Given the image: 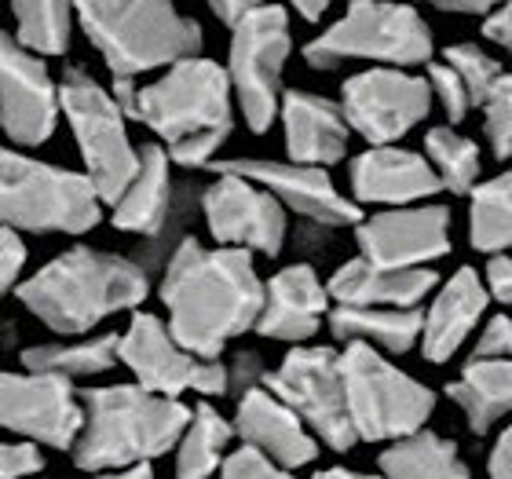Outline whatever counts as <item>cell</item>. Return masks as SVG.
<instances>
[{"instance_id":"obj_2","label":"cell","mask_w":512,"mask_h":479,"mask_svg":"<svg viewBox=\"0 0 512 479\" xmlns=\"http://www.w3.org/2000/svg\"><path fill=\"white\" fill-rule=\"evenodd\" d=\"M110 96L118 99L128 121L147 125L161 139L158 147L183 169H209L235 132V96L227 70L216 59L191 55L172 63L158 81H114Z\"/></svg>"},{"instance_id":"obj_24","label":"cell","mask_w":512,"mask_h":479,"mask_svg":"<svg viewBox=\"0 0 512 479\" xmlns=\"http://www.w3.org/2000/svg\"><path fill=\"white\" fill-rule=\"evenodd\" d=\"M436 282L432 267H381L355 256L333 271L326 293L344 308H421Z\"/></svg>"},{"instance_id":"obj_8","label":"cell","mask_w":512,"mask_h":479,"mask_svg":"<svg viewBox=\"0 0 512 479\" xmlns=\"http://www.w3.org/2000/svg\"><path fill=\"white\" fill-rule=\"evenodd\" d=\"M341 381L348 425L363 443H395L425 428V421L436 410L432 388L392 366L370 344H344Z\"/></svg>"},{"instance_id":"obj_38","label":"cell","mask_w":512,"mask_h":479,"mask_svg":"<svg viewBox=\"0 0 512 479\" xmlns=\"http://www.w3.org/2000/svg\"><path fill=\"white\" fill-rule=\"evenodd\" d=\"M220 479H293L286 469L271 465L267 458H260L256 450L242 447L235 454H227L224 465H220Z\"/></svg>"},{"instance_id":"obj_15","label":"cell","mask_w":512,"mask_h":479,"mask_svg":"<svg viewBox=\"0 0 512 479\" xmlns=\"http://www.w3.org/2000/svg\"><path fill=\"white\" fill-rule=\"evenodd\" d=\"M59 125V81L48 59L0 30V132L15 150L44 147Z\"/></svg>"},{"instance_id":"obj_40","label":"cell","mask_w":512,"mask_h":479,"mask_svg":"<svg viewBox=\"0 0 512 479\" xmlns=\"http://www.w3.org/2000/svg\"><path fill=\"white\" fill-rule=\"evenodd\" d=\"M512 348V326L505 315H491L480 326V337L472 344V359H509Z\"/></svg>"},{"instance_id":"obj_36","label":"cell","mask_w":512,"mask_h":479,"mask_svg":"<svg viewBox=\"0 0 512 479\" xmlns=\"http://www.w3.org/2000/svg\"><path fill=\"white\" fill-rule=\"evenodd\" d=\"M483 110V136L491 143V154L498 161H509L512 150V81L509 74L494 85V92L480 103Z\"/></svg>"},{"instance_id":"obj_6","label":"cell","mask_w":512,"mask_h":479,"mask_svg":"<svg viewBox=\"0 0 512 479\" xmlns=\"http://www.w3.org/2000/svg\"><path fill=\"white\" fill-rule=\"evenodd\" d=\"M311 70H337L344 63L414 70L436 55V33L414 4L399 0H348L337 22L304 44Z\"/></svg>"},{"instance_id":"obj_34","label":"cell","mask_w":512,"mask_h":479,"mask_svg":"<svg viewBox=\"0 0 512 479\" xmlns=\"http://www.w3.org/2000/svg\"><path fill=\"white\" fill-rule=\"evenodd\" d=\"M198 194H202V187H198L194 180L176 183V191H172V205H169V213H165L161 231L154 238H143V249L132 256L147 275L150 271H161L165 260L172 256V249L191 235V224L198 220Z\"/></svg>"},{"instance_id":"obj_39","label":"cell","mask_w":512,"mask_h":479,"mask_svg":"<svg viewBox=\"0 0 512 479\" xmlns=\"http://www.w3.org/2000/svg\"><path fill=\"white\" fill-rule=\"evenodd\" d=\"M41 469L44 458L33 443H0V479H26Z\"/></svg>"},{"instance_id":"obj_33","label":"cell","mask_w":512,"mask_h":479,"mask_svg":"<svg viewBox=\"0 0 512 479\" xmlns=\"http://www.w3.org/2000/svg\"><path fill=\"white\" fill-rule=\"evenodd\" d=\"M425 161L432 165L436 180L450 194H469L480 183V147L476 139L461 136L458 128L432 125L425 132Z\"/></svg>"},{"instance_id":"obj_4","label":"cell","mask_w":512,"mask_h":479,"mask_svg":"<svg viewBox=\"0 0 512 479\" xmlns=\"http://www.w3.org/2000/svg\"><path fill=\"white\" fill-rule=\"evenodd\" d=\"M191 406L154 395L139 384H99L81 392V432L74 465L85 472H114L150 465L180 439Z\"/></svg>"},{"instance_id":"obj_3","label":"cell","mask_w":512,"mask_h":479,"mask_svg":"<svg viewBox=\"0 0 512 479\" xmlns=\"http://www.w3.org/2000/svg\"><path fill=\"white\" fill-rule=\"evenodd\" d=\"M150 293V275L132 256L74 245L37 267L15 286V297L52 333L85 337L99 322L139 308Z\"/></svg>"},{"instance_id":"obj_5","label":"cell","mask_w":512,"mask_h":479,"mask_svg":"<svg viewBox=\"0 0 512 479\" xmlns=\"http://www.w3.org/2000/svg\"><path fill=\"white\" fill-rule=\"evenodd\" d=\"M74 22L114 81H136L202 55V26L172 0H74Z\"/></svg>"},{"instance_id":"obj_25","label":"cell","mask_w":512,"mask_h":479,"mask_svg":"<svg viewBox=\"0 0 512 479\" xmlns=\"http://www.w3.org/2000/svg\"><path fill=\"white\" fill-rule=\"evenodd\" d=\"M172 191H176V180H172L169 154L158 143L139 147L136 172H132L125 191L110 205V224L118 227V231H125V235L154 238L161 231V224H165V213H169L172 205Z\"/></svg>"},{"instance_id":"obj_12","label":"cell","mask_w":512,"mask_h":479,"mask_svg":"<svg viewBox=\"0 0 512 479\" xmlns=\"http://www.w3.org/2000/svg\"><path fill=\"white\" fill-rule=\"evenodd\" d=\"M337 107L352 136H363L366 147H388L425 125L432 114V92L421 74L399 66H366L341 85Z\"/></svg>"},{"instance_id":"obj_35","label":"cell","mask_w":512,"mask_h":479,"mask_svg":"<svg viewBox=\"0 0 512 479\" xmlns=\"http://www.w3.org/2000/svg\"><path fill=\"white\" fill-rule=\"evenodd\" d=\"M443 63L461 77V85H465V92H469V99H472V110L480 107L483 99L494 92V85L505 77V66L498 63L487 48H480V44H472V41L450 44L447 52H443Z\"/></svg>"},{"instance_id":"obj_28","label":"cell","mask_w":512,"mask_h":479,"mask_svg":"<svg viewBox=\"0 0 512 479\" xmlns=\"http://www.w3.org/2000/svg\"><path fill=\"white\" fill-rule=\"evenodd\" d=\"M22 370L63 377V381H88L118 366V333H99L85 341H59V344H33L19 355Z\"/></svg>"},{"instance_id":"obj_43","label":"cell","mask_w":512,"mask_h":479,"mask_svg":"<svg viewBox=\"0 0 512 479\" xmlns=\"http://www.w3.org/2000/svg\"><path fill=\"white\" fill-rule=\"evenodd\" d=\"M483 289H487V297L498 300V304H509L512 297V264L509 256L498 253V256H487V267H483Z\"/></svg>"},{"instance_id":"obj_19","label":"cell","mask_w":512,"mask_h":479,"mask_svg":"<svg viewBox=\"0 0 512 479\" xmlns=\"http://www.w3.org/2000/svg\"><path fill=\"white\" fill-rule=\"evenodd\" d=\"M348 187H352V205L359 209L363 205L399 209V205L432 202L443 191L425 154L406 150L399 143L366 147L363 154H355L348 165Z\"/></svg>"},{"instance_id":"obj_20","label":"cell","mask_w":512,"mask_h":479,"mask_svg":"<svg viewBox=\"0 0 512 479\" xmlns=\"http://www.w3.org/2000/svg\"><path fill=\"white\" fill-rule=\"evenodd\" d=\"M330 293L322 286L319 271L311 264H289L264 282L260 293V315L253 330L260 337L286 344H304L319 333L330 315Z\"/></svg>"},{"instance_id":"obj_44","label":"cell","mask_w":512,"mask_h":479,"mask_svg":"<svg viewBox=\"0 0 512 479\" xmlns=\"http://www.w3.org/2000/svg\"><path fill=\"white\" fill-rule=\"evenodd\" d=\"M483 41H491L498 44V48H509L512 44V8H509V0H502L498 8H491L487 15H483Z\"/></svg>"},{"instance_id":"obj_41","label":"cell","mask_w":512,"mask_h":479,"mask_svg":"<svg viewBox=\"0 0 512 479\" xmlns=\"http://www.w3.org/2000/svg\"><path fill=\"white\" fill-rule=\"evenodd\" d=\"M22 267H26V245H22V235L0 227V300L19 286Z\"/></svg>"},{"instance_id":"obj_16","label":"cell","mask_w":512,"mask_h":479,"mask_svg":"<svg viewBox=\"0 0 512 479\" xmlns=\"http://www.w3.org/2000/svg\"><path fill=\"white\" fill-rule=\"evenodd\" d=\"M0 428L33 447L70 450L81 432L77 388L48 373L0 370Z\"/></svg>"},{"instance_id":"obj_32","label":"cell","mask_w":512,"mask_h":479,"mask_svg":"<svg viewBox=\"0 0 512 479\" xmlns=\"http://www.w3.org/2000/svg\"><path fill=\"white\" fill-rule=\"evenodd\" d=\"M469 242L476 253L498 256L512 242V176L498 172L469 191Z\"/></svg>"},{"instance_id":"obj_9","label":"cell","mask_w":512,"mask_h":479,"mask_svg":"<svg viewBox=\"0 0 512 479\" xmlns=\"http://www.w3.org/2000/svg\"><path fill=\"white\" fill-rule=\"evenodd\" d=\"M59 118L70 125L74 143L85 161V180L103 205H114L132 180L139 150L128 136V118L85 66H66L59 77Z\"/></svg>"},{"instance_id":"obj_26","label":"cell","mask_w":512,"mask_h":479,"mask_svg":"<svg viewBox=\"0 0 512 479\" xmlns=\"http://www.w3.org/2000/svg\"><path fill=\"white\" fill-rule=\"evenodd\" d=\"M450 403L458 406L476 436H487L512 406L509 359H469L458 381L447 384Z\"/></svg>"},{"instance_id":"obj_30","label":"cell","mask_w":512,"mask_h":479,"mask_svg":"<svg viewBox=\"0 0 512 479\" xmlns=\"http://www.w3.org/2000/svg\"><path fill=\"white\" fill-rule=\"evenodd\" d=\"M235 428L213 403L191 406V417L176 439V479H209L220 472Z\"/></svg>"},{"instance_id":"obj_42","label":"cell","mask_w":512,"mask_h":479,"mask_svg":"<svg viewBox=\"0 0 512 479\" xmlns=\"http://www.w3.org/2000/svg\"><path fill=\"white\" fill-rule=\"evenodd\" d=\"M227 366V392H249V388H256V384H264L267 370H264V355L260 352H238L231 362H224Z\"/></svg>"},{"instance_id":"obj_1","label":"cell","mask_w":512,"mask_h":479,"mask_svg":"<svg viewBox=\"0 0 512 479\" xmlns=\"http://www.w3.org/2000/svg\"><path fill=\"white\" fill-rule=\"evenodd\" d=\"M264 282L246 249H209L183 238L161 267L158 297L169 311L165 330L198 359H220L235 337L249 333L260 315Z\"/></svg>"},{"instance_id":"obj_45","label":"cell","mask_w":512,"mask_h":479,"mask_svg":"<svg viewBox=\"0 0 512 479\" xmlns=\"http://www.w3.org/2000/svg\"><path fill=\"white\" fill-rule=\"evenodd\" d=\"M267 0H209V11L216 15V22L220 26H227V30H235L238 22L246 19V15H253L256 8H264Z\"/></svg>"},{"instance_id":"obj_50","label":"cell","mask_w":512,"mask_h":479,"mask_svg":"<svg viewBox=\"0 0 512 479\" xmlns=\"http://www.w3.org/2000/svg\"><path fill=\"white\" fill-rule=\"evenodd\" d=\"M315 479H384V476H370V472H355V469H326Z\"/></svg>"},{"instance_id":"obj_29","label":"cell","mask_w":512,"mask_h":479,"mask_svg":"<svg viewBox=\"0 0 512 479\" xmlns=\"http://www.w3.org/2000/svg\"><path fill=\"white\" fill-rule=\"evenodd\" d=\"M384 479H472L469 465L461 461L458 447L450 439L417 428L410 436L395 439L381 454Z\"/></svg>"},{"instance_id":"obj_46","label":"cell","mask_w":512,"mask_h":479,"mask_svg":"<svg viewBox=\"0 0 512 479\" xmlns=\"http://www.w3.org/2000/svg\"><path fill=\"white\" fill-rule=\"evenodd\" d=\"M487 479H512V436H509V428H502L498 439H494V450H491V458H487Z\"/></svg>"},{"instance_id":"obj_13","label":"cell","mask_w":512,"mask_h":479,"mask_svg":"<svg viewBox=\"0 0 512 479\" xmlns=\"http://www.w3.org/2000/svg\"><path fill=\"white\" fill-rule=\"evenodd\" d=\"M118 362L132 370L139 388L165 399H180L187 392L227 395V366L220 359H198L172 341L165 322L150 311H136L125 333H118Z\"/></svg>"},{"instance_id":"obj_27","label":"cell","mask_w":512,"mask_h":479,"mask_svg":"<svg viewBox=\"0 0 512 479\" xmlns=\"http://www.w3.org/2000/svg\"><path fill=\"white\" fill-rule=\"evenodd\" d=\"M330 333L344 344L359 341L377 352L403 355L421 337V308H330Z\"/></svg>"},{"instance_id":"obj_51","label":"cell","mask_w":512,"mask_h":479,"mask_svg":"<svg viewBox=\"0 0 512 479\" xmlns=\"http://www.w3.org/2000/svg\"><path fill=\"white\" fill-rule=\"evenodd\" d=\"M11 333H15V326H11V322H4V326H0V352L8 348V337H11Z\"/></svg>"},{"instance_id":"obj_22","label":"cell","mask_w":512,"mask_h":479,"mask_svg":"<svg viewBox=\"0 0 512 479\" xmlns=\"http://www.w3.org/2000/svg\"><path fill=\"white\" fill-rule=\"evenodd\" d=\"M275 121H282V132H286V158L297 165L330 169L348 154L352 128L344 121L341 107L319 92L282 88Z\"/></svg>"},{"instance_id":"obj_37","label":"cell","mask_w":512,"mask_h":479,"mask_svg":"<svg viewBox=\"0 0 512 479\" xmlns=\"http://www.w3.org/2000/svg\"><path fill=\"white\" fill-rule=\"evenodd\" d=\"M425 81H428V92L436 99L443 114L450 118V125H461V121L472 114V99L461 85V77L450 70L443 59H428L425 63Z\"/></svg>"},{"instance_id":"obj_49","label":"cell","mask_w":512,"mask_h":479,"mask_svg":"<svg viewBox=\"0 0 512 479\" xmlns=\"http://www.w3.org/2000/svg\"><path fill=\"white\" fill-rule=\"evenodd\" d=\"M96 479H158L150 465H128V469H114V472H99Z\"/></svg>"},{"instance_id":"obj_48","label":"cell","mask_w":512,"mask_h":479,"mask_svg":"<svg viewBox=\"0 0 512 479\" xmlns=\"http://www.w3.org/2000/svg\"><path fill=\"white\" fill-rule=\"evenodd\" d=\"M330 4H333V0H289V8L297 11V15H300L304 22H311V26L326 19V11H330Z\"/></svg>"},{"instance_id":"obj_10","label":"cell","mask_w":512,"mask_h":479,"mask_svg":"<svg viewBox=\"0 0 512 479\" xmlns=\"http://www.w3.org/2000/svg\"><path fill=\"white\" fill-rule=\"evenodd\" d=\"M293 55V30L282 4H264L231 30L227 48V81L235 107L242 110L249 132L264 136L275 125L282 74Z\"/></svg>"},{"instance_id":"obj_14","label":"cell","mask_w":512,"mask_h":479,"mask_svg":"<svg viewBox=\"0 0 512 479\" xmlns=\"http://www.w3.org/2000/svg\"><path fill=\"white\" fill-rule=\"evenodd\" d=\"M198 213H202L216 245H224V249L278 256L286 245V209L246 176L213 172V180L198 194Z\"/></svg>"},{"instance_id":"obj_31","label":"cell","mask_w":512,"mask_h":479,"mask_svg":"<svg viewBox=\"0 0 512 479\" xmlns=\"http://www.w3.org/2000/svg\"><path fill=\"white\" fill-rule=\"evenodd\" d=\"M15 41L41 59H59L74 41V0H11Z\"/></svg>"},{"instance_id":"obj_7","label":"cell","mask_w":512,"mask_h":479,"mask_svg":"<svg viewBox=\"0 0 512 479\" xmlns=\"http://www.w3.org/2000/svg\"><path fill=\"white\" fill-rule=\"evenodd\" d=\"M103 220L85 172L0 147V227L15 235H88Z\"/></svg>"},{"instance_id":"obj_23","label":"cell","mask_w":512,"mask_h":479,"mask_svg":"<svg viewBox=\"0 0 512 479\" xmlns=\"http://www.w3.org/2000/svg\"><path fill=\"white\" fill-rule=\"evenodd\" d=\"M436 297L421 311V355L428 362H447L461 352V344L469 341L472 333L480 330L483 315L491 308V297L483 289V278L476 267H458L454 275L439 289H432Z\"/></svg>"},{"instance_id":"obj_11","label":"cell","mask_w":512,"mask_h":479,"mask_svg":"<svg viewBox=\"0 0 512 479\" xmlns=\"http://www.w3.org/2000/svg\"><path fill=\"white\" fill-rule=\"evenodd\" d=\"M264 388L286 403L308 428L315 443H326L330 450L344 454L355 439L344 410V381H341V355L326 344H293V352L267 370Z\"/></svg>"},{"instance_id":"obj_17","label":"cell","mask_w":512,"mask_h":479,"mask_svg":"<svg viewBox=\"0 0 512 479\" xmlns=\"http://www.w3.org/2000/svg\"><path fill=\"white\" fill-rule=\"evenodd\" d=\"M213 172H235L246 176L256 187H264L282 209L304 216L319 227H355L363 220V209L352 205V198L337 191L330 169L297 165V161H271V158H227L209 165Z\"/></svg>"},{"instance_id":"obj_18","label":"cell","mask_w":512,"mask_h":479,"mask_svg":"<svg viewBox=\"0 0 512 479\" xmlns=\"http://www.w3.org/2000/svg\"><path fill=\"white\" fill-rule=\"evenodd\" d=\"M359 256L381 267H432L450 253V209L439 202L399 205L355 224Z\"/></svg>"},{"instance_id":"obj_47","label":"cell","mask_w":512,"mask_h":479,"mask_svg":"<svg viewBox=\"0 0 512 479\" xmlns=\"http://www.w3.org/2000/svg\"><path fill=\"white\" fill-rule=\"evenodd\" d=\"M417 4H428V8L450 11V15H487V11L498 8L502 0H417Z\"/></svg>"},{"instance_id":"obj_21","label":"cell","mask_w":512,"mask_h":479,"mask_svg":"<svg viewBox=\"0 0 512 479\" xmlns=\"http://www.w3.org/2000/svg\"><path fill=\"white\" fill-rule=\"evenodd\" d=\"M235 436H242L249 450L267 458L278 469H300L319 458V443L308 428L300 425V417L286 403H278L264 384H256L249 392L238 395V414L231 421Z\"/></svg>"}]
</instances>
